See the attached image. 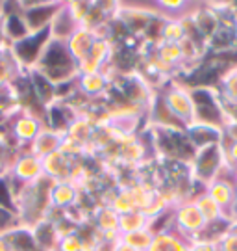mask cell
<instances>
[{
    "instance_id": "2",
    "label": "cell",
    "mask_w": 237,
    "mask_h": 251,
    "mask_svg": "<svg viewBox=\"0 0 237 251\" xmlns=\"http://www.w3.org/2000/svg\"><path fill=\"white\" fill-rule=\"evenodd\" d=\"M52 39L50 36V30H43V32H37V34H30L24 39H21L17 43L11 45V50L17 58L19 65L24 69V71H32L35 69V65L39 62L41 54H43L46 43Z\"/></svg>"
},
{
    "instance_id": "11",
    "label": "cell",
    "mask_w": 237,
    "mask_h": 251,
    "mask_svg": "<svg viewBox=\"0 0 237 251\" xmlns=\"http://www.w3.org/2000/svg\"><path fill=\"white\" fill-rule=\"evenodd\" d=\"M204 222L206 220L194 203H182L176 208V225L185 234H196L198 231H202Z\"/></svg>"
},
{
    "instance_id": "9",
    "label": "cell",
    "mask_w": 237,
    "mask_h": 251,
    "mask_svg": "<svg viewBox=\"0 0 237 251\" xmlns=\"http://www.w3.org/2000/svg\"><path fill=\"white\" fill-rule=\"evenodd\" d=\"M80 196L82 192L69 180H58L50 186V205L62 212H67L76 205L80 201Z\"/></svg>"
},
{
    "instance_id": "7",
    "label": "cell",
    "mask_w": 237,
    "mask_h": 251,
    "mask_svg": "<svg viewBox=\"0 0 237 251\" xmlns=\"http://www.w3.org/2000/svg\"><path fill=\"white\" fill-rule=\"evenodd\" d=\"M76 158H72L69 154H65L62 149L50 152L48 156H44L43 160V175L46 179L54 180H69L70 170H72V164Z\"/></svg>"
},
{
    "instance_id": "8",
    "label": "cell",
    "mask_w": 237,
    "mask_h": 251,
    "mask_svg": "<svg viewBox=\"0 0 237 251\" xmlns=\"http://www.w3.org/2000/svg\"><path fill=\"white\" fill-rule=\"evenodd\" d=\"M97 41V32L93 28L87 26H80L74 30V34L65 41L67 50L72 56V60L76 63H80L82 60H86L91 52V49Z\"/></svg>"
},
{
    "instance_id": "12",
    "label": "cell",
    "mask_w": 237,
    "mask_h": 251,
    "mask_svg": "<svg viewBox=\"0 0 237 251\" xmlns=\"http://www.w3.org/2000/svg\"><path fill=\"white\" fill-rule=\"evenodd\" d=\"M62 142H63V134L56 132V130L48 128V126H43V130L37 134V138L28 145L26 149L32 152V154L39 156V158L43 160L44 156H48L50 152L58 151Z\"/></svg>"
},
{
    "instance_id": "20",
    "label": "cell",
    "mask_w": 237,
    "mask_h": 251,
    "mask_svg": "<svg viewBox=\"0 0 237 251\" xmlns=\"http://www.w3.org/2000/svg\"><path fill=\"white\" fill-rule=\"evenodd\" d=\"M108 251H137V250H133L132 246H128V244L124 242L123 238L119 236L115 242L108 244Z\"/></svg>"
},
{
    "instance_id": "17",
    "label": "cell",
    "mask_w": 237,
    "mask_h": 251,
    "mask_svg": "<svg viewBox=\"0 0 237 251\" xmlns=\"http://www.w3.org/2000/svg\"><path fill=\"white\" fill-rule=\"evenodd\" d=\"M121 238H123L128 246H132L133 250L147 251L150 248V244H152L154 233H152V229L149 227V229H141V231H133V233L123 234Z\"/></svg>"
},
{
    "instance_id": "10",
    "label": "cell",
    "mask_w": 237,
    "mask_h": 251,
    "mask_svg": "<svg viewBox=\"0 0 237 251\" xmlns=\"http://www.w3.org/2000/svg\"><path fill=\"white\" fill-rule=\"evenodd\" d=\"M22 75H26V71L19 65L17 58L11 50V45L0 47V91L8 90Z\"/></svg>"
},
{
    "instance_id": "15",
    "label": "cell",
    "mask_w": 237,
    "mask_h": 251,
    "mask_svg": "<svg viewBox=\"0 0 237 251\" xmlns=\"http://www.w3.org/2000/svg\"><path fill=\"white\" fill-rule=\"evenodd\" d=\"M147 251H189V246L180 236L171 233L169 229H163V231L154 233L152 244Z\"/></svg>"
},
{
    "instance_id": "21",
    "label": "cell",
    "mask_w": 237,
    "mask_h": 251,
    "mask_svg": "<svg viewBox=\"0 0 237 251\" xmlns=\"http://www.w3.org/2000/svg\"><path fill=\"white\" fill-rule=\"evenodd\" d=\"M0 251H11L8 246V240H6L4 236H0Z\"/></svg>"
},
{
    "instance_id": "4",
    "label": "cell",
    "mask_w": 237,
    "mask_h": 251,
    "mask_svg": "<svg viewBox=\"0 0 237 251\" xmlns=\"http://www.w3.org/2000/svg\"><path fill=\"white\" fill-rule=\"evenodd\" d=\"M8 177L11 180H15L17 184H30L39 180L43 175V162L39 156H35L28 149L19 151L17 158L13 162L11 170H9Z\"/></svg>"
},
{
    "instance_id": "3",
    "label": "cell",
    "mask_w": 237,
    "mask_h": 251,
    "mask_svg": "<svg viewBox=\"0 0 237 251\" xmlns=\"http://www.w3.org/2000/svg\"><path fill=\"white\" fill-rule=\"evenodd\" d=\"M19 6L22 9L28 32L37 34V32H43V30L50 28L56 13L62 9L63 4H58V2H34V4H19Z\"/></svg>"
},
{
    "instance_id": "18",
    "label": "cell",
    "mask_w": 237,
    "mask_h": 251,
    "mask_svg": "<svg viewBox=\"0 0 237 251\" xmlns=\"http://www.w3.org/2000/svg\"><path fill=\"white\" fill-rule=\"evenodd\" d=\"M58 251H84V242H82L78 231L62 236L60 244H58Z\"/></svg>"
},
{
    "instance_id": "6",
    "label": "cell",
    "mask_w": 237,
    "mask_h": 251,
    "mask_svg": "<svg viewBox=\"0 0 237 251\" xmlns=\"http://www.w3.org/2000/svg\"><path fill=\"white\" fill-rule=\"evenodd\" d=\"M91 225L102 234L106 244L115 242L121 236L119 234V214L109 205L97 206V210L93 214V220H91Z\"/></svg>"
},
{
    "instance_id": "13",
    "label": "cell",
    "mask_w": 237,
    "mask_h": 251,
    "mask_svg": "<svg viewBox=\"0 0 237 251\" xmlns=\"http://www.w3.org/2000/svg\"><path fill=\"white\" fill-rule=\"evenodd\" d=\"M2 236L8 240L11 251H41L32 234V229H28V227L17 225L15 229H11L9 233L2 234Z\"/></svg>"
},
{
    "instance_id": "1",
    "label": "cell",
    "mask_w": 237,
    "mask_h": 251,
    "mask_svg": "<svg viewBox=\"0 0 237 251\" xmlns=\"http://www.w3.org/2000/svg\"><path fill=\"white\" fill-rule=\"evenodd\" d=\"M35 71L41 73L54 86H62L78 78V65L67 50L65 41L58 39H50L46 43L39 62L35 65Z\"/></svg>"
},
{
    "instance_id": "16",
    "label": "cell",
    "mask_w": 237,
    "mask_h": 251,
    "mask_svg": "<svg viewBox=\"0 0 237 251\" xmlns=\"http://www.w3.org/2000/svg\"><path fill=\"white\" fill-rule=\"evenodd\" d=\"M150 220L147 214H143L141 210H133L128 214L119 216V234H128L133 231H141V229H149Z\"/></svg>"
},
{
    "instance_id": "5",
    "label": "cell",
    "mask_w": 237,
    "mask_h": 251,
    "mask_svg": "<svg viewBox=\"0 0 237 251\" xmlns=\"http://www.w3.org/2000/svg\"><path fill=\"white\" fill-rule=\"evenodd\" d=\"M109 88H111V80L102 71L91 73V75H82V76L76 78L78 95L84 97L89 104L104 100L108 97V93H109Z\"/></svg>"
},
{
    "instance_id": "19",
    "label": "cell",
    "mask_w": 237,
    "mask_h": 251,
    "mask_svg": "<svg viewBox=\"0 0 237 251\" xmlns=\"http://www.w3.org/2000/svg\"><path fill=\"white\" fill-rule=\"evenodd\" d=\"M17 225H19L17 214H15L13 210H8V208H2V206H0V236L9 233V231L15 229Z\"/></svg>"
},
{
    "instance_id": "14",
    "label": "cell",
    "mask_w": 237,
    "mask_h": 251,
    "mask_svg": "<svg viewBox=\"0 0 237 251\" xmlns=\"http://www.w3.org/2000/svg\"><path fill=\"white\" fill-rule=\"evenodd\" d=\"M76 28H80L74 21H72V17L69 15V11H67V8H65V4L62 6V9L56 13V17H54L52 25H50V36H52V39H58V41H67L72 34H74V30Z\"/></svg>"
}]
</instances>
